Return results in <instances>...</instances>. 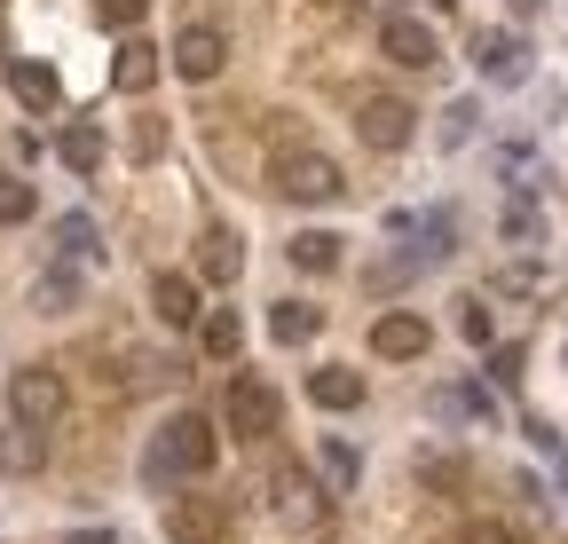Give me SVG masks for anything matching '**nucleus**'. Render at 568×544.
<instances>
[{
	"label": "nucleus",
	"instance_id": "nucleus-25",
	"mask_svg": "<svg viewBox=\"0 0 568 544\" xmlns=\"http://www.w3.org/2000/svg\"><path fill=\"white\" fill-rule=\"evenodd\" d=\"M458 544H514V528H506V521H466Z\"/></svg>",
	"mask_w": 568,
	"mask_h": 544
},
{
	"label": "nucleus",
	"instance_id": "nucleus-5",
	"mask_svg": "<svg viewBox=\"0 0 568 544\" xmlns=\"http://www.w3.org/2000/svg\"><path fill=\"white\" fill-rule=\"evenodd\" d=\"M276 521L293 528V536H324L332 528V497L316 490V473H301V465L276 473Z\"/></svg>",
	"mask_w": 568,
	"mask_h": 544
},
{
	"label": "nucleus",
	"instance_id": "nucleus-10",
	"mask_svg": "<svg viewBox=\"0 0 568 544\" xmlns=\"http://www.w3.org/2000/svg\"><path fill=\"white\" fill-rule=\"evenodd\" d=\"M372 356H387V363H418V356H426V316L387 308V316L372 324Z\"/></svg>",
	"mask_w": 568,
	"mask_h": 544
},
{
	"label": "nucleus",
	"instance_id": "nucleus-12",
	"mask_svg": "<svg viewBox=\"0 0 568 544\" xmlns=\"http://www.w3.org/2000/svg\"><path fill=\"white\" fill-rule=\"evenodd\" d=\"M237 268H245L237 229H205V237H197V277H213V285H237Z\"/></svg>",
	"mask_w": 568,
	"mask_h": 544
},
{
	"label": "nucleus",
	"instance_id": "nucleus-8",
	"mask_svg": "<svg viewBox=\"0 0 568 544\" xmlns=\"http://www.w3.org/2000/svg\"><path fill=\"white\" fill-rule=\"evenodd\" d=\"M379 48H387V63H403V72H426V63H443L435 24H418V17H387V24H379Z\"/></svg>",
	"mask_w": 568,
	"mask_h": 544
},
{
	"label": "nucleus",
	"instance_id": "nucleus-14",
	"mask_svg": "<svg viewBox=\"0 0 568 544\" xmlns=\"http://www.w3.org/2000/svg\"><path fill=\"white\" fill-rule=\"evenodd\" d=\"M9 95H17L24 111H55V103H63V80L48 72V63H9Z\"/></svg>",
	"mask_w": 568,
	"mask_h": 544
},
{
	"label": "nucleus",
	"instance_id": "nucleus-23",
	"mask_svg": "<svg viewBox=\"0 0 568 544\" xmlns=\"http://www.w3.org/2000/svg\"><path fill=\"white\" fill-rule=\"evenodd\" d=\"M418 482H426V490H443V497H450V490H466V458L426 450V458H418Z\"/></svg>",
	"mask_w": 568,
	"mask_h": 544
},
{
	"label": "nucleus",
	"instance_id": "nucleus-20",
	"mask_svg": "<svg viewBox=\"0 0 568 544\" xmlns=\"http://www.w3.org/2000/svg\"><path fill=\"white\" fill-rule=\"evenodd\" d=\"M55 158H63L71 174H95V166H103V126H63Z\"/></svg>",
	"mask_w": 568,
	"mask_h": 544
},
{
	"label": "nucleus",
	"instance_id": "nucleus-6",
	"mask_svg": "<svg viewBox=\"0 0 568 544\" xmlns=\"http://www.w3.org/2000/svg\"><path fill=\"white\" fill-rule=\"evenodd\" d=\"M9 419H24V427H55L63 419V379L48 363H24L9 379Z\"/></svg>",
	"mask_w": 568,
	"mask_h": 544
},
{
	"label": "nucleus",
	"instance_id": "nucleus-31",
	"mask_svg": "<svg viewBox=\"0 0 568 544\" xmlns=\"http://www.w3.org/2000/svg\"><path fill=\"white\" fill-rule=\"evenodd\" d=\"M435 9H458V0H435Z\"/></svg>",
	"mask_w": 568,
	"mask_h": 544
},
{
	"label": "nucleus",
	"instance_id": "nucleus-2",
	"mask_svg": "<svg viewBox=\"0 0 568 544\" xmlns=\"http://www.w3.org/2000/svg\"><path fill=\"white\" fill-rule=\"evenodd\" d=\"M213 450H222V434H213V419H197V411H182L166 434H159V450H151V465L159 473H174V482H197V473L213 465Z\"/></svg>",
	"mask_w": 568,
	"mask_h": 544
},
{
	"label": "nucleus",
	"instance_id": "nucleus-11",
	"mask_svg": "<svg viewBox=\"0 0 568 544\" xmlns=\"http://www.w3.org/2000/svg\"><path fill=\"white\" fill-rule=\"evenodd\" d=\"M151 308H159V324L166 331H190L205 308H197V285L190 277H166V268H159V285H151Z\"/></svg>",
	"mask_w": 568,
	"mask_h": 544
},
{
	"label": "nucleus",
	"instance_id": "nucleus-27",
	"mask_svg": "<svg viewBox=\"0 0 568 544\" xmlns=\"http://www.w3.org/2000/svg\"><path fill=\"white\" fill-rule=\"evenodd\" d=\"M32 300H48V308H71V277H40V285H32Z\"/></svg>",
	"mask_w": 568,
	"mask_h": 544
},
{
	"label": "nucleus",
	"instance_id": "nucleus-15",
	"mask_svg": "<svg viewBox=\"0 0 568 544\" xmlns=\"http://www.w3.org/2000/svg\"><path fill=\"white\" fill-rule=\"evenodd\" d=\"M48 465V427H9V434H0V473H40Z\"/></svg>",
	"mask_w": 568,
	"mask_h": 544
},
{
	"label": "nucleus",
	"instance_id": "nucleus-21",
	"mask_svg": "<svg viewBox=\"0 0 568 544\" xmlns=\"http://www.w3.org/2000/svg\"><path fill=\"white\" fill-rule=\"evenodd\" d=\"M284 253H293V268H308V277H324V268H339V237H332V229H301V237L284 245Z\"/></svg>",
	"mask_w": 568,
	"mask_h": 544
},
{
	"label": "nucleus",
	"instance_id": "nucleus-26",
	"mask_svg": "<svg viewBox=\"0 0 568 544\" xmlns=\"http://www.w3.org/2000/svg\"><path fill=\"white\" fill-rule=\"evenodd\" d=\"M458 331L474 339V348H489V331H497V324H489V308H481V300H466V316H458Z\"/></svg>",
	"mask_w": 568,
	"mask_h": 544
},
{
	"label": "nucleus",
	"instance_id": "nucleus-17",
	"mask_svg": "<svg viewBox=\"0 0 568 544\" xmlns=\"http://www.w3.org/2000/svg\"><path fill=\"white\" fill-rule=\"evenodd\" d=\"M197 339H205V356H213V363H237V348H245V324H237V308H213V316H197Z\"/></svg>",
	"mask_w": 568,
	"mask_h": 544
},
{
	"label": "nucleus",
	"instance_id": "nucleus-30",
	"mask_svg": "<svg viewBox=\"0 0 568 544\" xmlns=\"http://www.w3.org/2000/svg\"><path fill=\"white\" fill-rule=\"evenodd\" d=\"M71 544H111V536H95V528H88V536H71Z\"/></svg>",
	"mask_w": 568,
	"mask_h": 544
},
{
	"label": "nucleus",
	"instance_id": "nucleus-28",
	"mask_svg": "<svg viewBox=\"0 0 568 544\" xmlns=\"http://www.w3.org/2000/svg\"><path fill=\"white\" fill-rule=\"evenodd\" d=\"M497 292H545V277H537V268H506V277H497Z\"/></svg>",
	"mask_w": 568,
	"mask_h": 544
},
{
	"label": "nucleus",
	"instance_id": "nucleus-19",
	"mask_svg": "<svg viewBox=\"0 0 568 544\" xmlns=\"http://www.w3.org/2000/svg\"><path fill=\"white\" fill-rule=\"evenodd\" d=\"M316 324H324V308H308V300H276V308H268V331L284 339V348H301V339H316Z\"/></svg>",
	"mask_w": 568,
	"mask_h": 544
},
{
	"label": "nucleus",
	"instance_id": "nucleus-13",
	"mask_svg": "<svg viewBox=\"0 0 568 544\" xmlns=\"http://www.w3.org/2000/svg\"><path fill=\"white\" fill-rule=\"evenodd\" d=\"M474 72H489V80H521V40L514 32H474Z\"/></svg>",
	"mask_w": 568,
	"mask_h": 544
},
{
	"label": "nucleus",
	"instance_id": "nucleus-4",
	"mask_svg": "<svg viewBox=\"0 0 568 544\" xmlns=\"http://www.w3.org/2000/svg\"><path fill=\"white\" fill-rule=\"evenodd\" d=\"M276 411H284V402H276V387L268 379H230V394H222V427L237 434V442H261V434H276Z\"/></svg>",
	"mask_w": 568,
	"mask_h": 544
},
{
	"label": "nucleus",
	"instance_id": "nucleus-7",
	"mask_svg": "<svg viewBox=\"0 0 568 544\" xmlns=\"http://www.w3.org/2000/svg\"><path fill=\"white\" fill-rule=\"evenodd\" d=\"M166 536L174 544H230V505L222 497H166Z\"/></svg>",
	"mask_w": 568,
	"mask_h": 544
},
{
	"label": "nucleus",
	"instance_id": "nucleus-18",
	"mask_svg": "<svg viewBox=\"0 0 568 544\" xmlns=\"http://www.w3.org/2000/svg\"><path fill=\"white\" fill-rule=\"evenodd\" d=\"M308 394L324 402V411H355V402H364V379H355L347 363H324V371L308 379Z\"/></svg>",
	"mask_w": 568,
	"mask_h": 544
},
{
	"label": "nucleus",
	"instance_id": "nucleus-24",
	"mask_svg": "<svg viewBox=\"0 0 568 544\" xmlns=\"http://www.w3.org/2000/svg\"><path fill=\"white\" fill-rule=\"evenodd\" d=\"M142 9H151V0H95V17H103L111 32H134V24H142Z\"/></svg>",
	"mask_w": 568,
	"mask_h": 544
},
{
	"label": "nucleus",
	"instance_id": "nucleus-3",
	"mask_svg": "<svg viewBox=\"0 0 568 544\" xmlns=\"http://www.w3.org/2000/svg\"><path fill=\"white\" fill-rule=\"evenodd\" d=\"M355 134H364L372 151H403L418 134V111L403 95H387V88H364V95H355Z\"/></svg>",
	"mask_w": 568,
	"mask_h": 544
},
{
	"label": "nucleus",
	"instance_id": "nucleus-22",
	"mask_svg": "<svg viewBox=\"0 0 568 544\" xmlns=\"http://www.w3.org/2000/svg\"><path fill=\"white\" fill-rule=\"evenodd\" d=\"M32 214H40V189L17 182V174H0V229H17V222H32Z\"/></svg>",
	"mask_w": 568,
	"mask_h": 544
},
{
	"label": "nucleus",
	"instance_id": "nucleus-16",
	"mask_svg": "<svg viewBox=\"0 0 568 544\" xmlns=\"http://www.w3.org/2000/svg\"><path fill=\"white\" fill-rule=\"evenodd\" d=\"M151 80H159V48H151V40H126L119 63H111V88H119V95H142Z\"/></svg>",
	"mask_w": 568,
	"mask_h": 544
},
{
	"label": "nucleus",
	"instance_id": "nucleus-9",
	"mask_svg": "<svg viewBox=\"0 0 568 544\" xmlns=\"http://www.w3.org/2000/svg\"><path fill=\"white\" fill-rule=\"evenodd\" d=\"M222 63H230L222 32H213V24H182V40H174V72L182 80H222Z\"/></svg>",
	"mask_w": 568,
	"mask_h": 544
},
{
	"label": "nucleus",
	"instance_id": "nucleus-1",
	"mask_svg": "<svg viewBox=\"0 0 568 544\" xmlns=\"http://www.w3.org/2000/svg\"><path fill=\"white\" fill-rule=\"evenodd\" d=\"M268 189H276V197H293V206H332V197L347 189V174H339L324 151H276Z\"/></svg>",
	"mask_w": 568,
	"mask_h": 544
},
{
	"label": "nucleus",
	"instance_id": "nucleus-29",
	"mask_svg": "<svg viewBox=\"0 0 568 544\" xmlns=\"http://www.w3.org/2000/svg\"><path fill=\"white\" fill-rule=\"evenodd\" d=\"M324 465L339 473V482H355V450H347V442H324Z\"/></svg>",
	"mask_w": 568,
	"mask_h": 544
}]
</instances>
